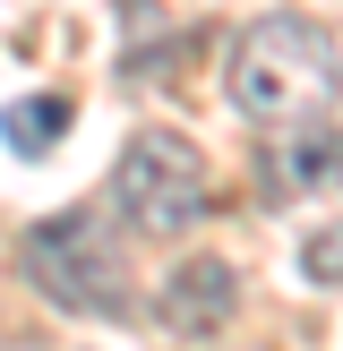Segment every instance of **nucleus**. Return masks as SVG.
Masks as SVG:
<instances>
[{
    "mask_svg": "<svg viewBox=\"0 0 343 351\" xmlns=\"http://www.w3.org/2000/svg\"><path fill=\"white\" fill-rule=\"evenodd\" d=\"M300 283H343V223L300 240Z\"/></svg>",
    "mask_w": 343,
    "mask_h": 351,
    "instance_id": "obj_7",
    "label": "nucleus"
},
{
    "mask_svg": "<svg viewBox=\"0 0 343 351\" xmlns=\"http://www.w3.org/2000/svg\"><path fill=\"white\" fill-rule=\"evenodd\" d=\"M0 137H9V154H51L69 137V95H26L0 112Z\"/></svg>",
    "mask_w": 343,
    "mask_h": 351,
    "instance_id": "obj_6",
    "label": "nucleus"
},
{
    "mask_svg": "<svg viewBox=\"0 0 343 351\" xmlns=\"http://www.w3.org/2000/svg\"><path fill=\"white\" fill-rule=\"evenodd\" d=\"M257 171H266L274 197H292V189H343V137L326 129V112L292 120V129H274V146H266Z\"/></svg>",
    "mask_w": 343,
    "mask_h": 351,
    "instance_id": "obj_5",
    "label": "nucleus"
},
{
    "mask_svg": "<svg viewBox=\"0 0 343 351\" xmlns=\"http://www.w3.org/2000/svg\"><path fill=\"white\" fill-rule=\"evenodd\" d=\"M232 308H240V274L223 266L215 249H198V257H180V266L163 274L154 317H163L180 343H206V335H223V317H232Z\"/></svg>",
    "mask_w": 343,
    "mask_h": 351,
    "instance_id": "obj_4",
    "label": "nucleus"
},
{
    "mask_svg": "<svg viewBox=\"0 0 343 351\" xmlns=\"http://www.w3.org/2000/svg\"><path fill=\"white\" fill-rule=\"evenodd\" d=\"M335 43H326L309 17L274 9L257 17L249 34L232 43V112H249L257 129H292V120H318L326 103H335Z\"/></svg>",
    "mask_w": 343,
    "mask_h": 351,
    "instance_id": "obj_1",
    "label": "nucleus"
},
{
    "mask_svg": "<svg viewBox=\"0 0 343 351\" xmlns=\"http://www.w3.org/2000/svg\"><path fill=\"white\" fill-rule=\"evenodd\" d=\"M112 206L146 240L198 232V215H206V154L189 137H172V129H137L129 154H120V171H112Z\"/></svg>",
    "mask_w": 343,
    "mask_h": 351,
    "instance_id": "obj_3",
    "label": "nucleus"
},
{
    "mask_svg": "<svg viewBox=\"0 0 343 351\" xmlns=\"http://www.w3.org/2000/svg\"><path fill=\"white\" fill-rule=\"evenodd\" d=\"M26 274L69 317H129V266H120V240L103 232V206H69V215L34 223Z\"/></svg>",
    "mask_w": 343,
    "mask_h": 351,
    "instance_id": "obj_2",
    "label": "nucleus"
}]
</instances>
